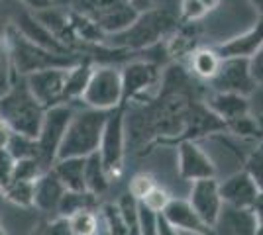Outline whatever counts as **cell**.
Returning <instances> with one entry per match:
<instances>
[{
  "label": "cell",
  "mask_w": 263,
  "mask_h": 235,
  "mask_svg": "<svg viewBox=\"0 0 263 235\" xmlns=\"http://www.w3.org/2000/svg\"><path fill=\"white\" fill-rule=\"evenodd\" d=\"M32 235H75L71 222L65 216H57L53 220H45L42 224L35 225Z\"/></svg>",
  "instance_id": "33"
},
{
  "label": "cell",
  "mask_w": 263,
  "mask_h": 235,
  "mask_svg": "<svg viewBox=\"0 0 263 235\" xmlns=\"http://www.w3.org/2000/svg\"><path fill=\"white\" fill-rule=\"evenodd\" d=\"M177 20L173 14L161 8L152 6L149 10L140 12L138 18L118 34L104 37L110 47L114 49H124V51H138L152 47L157 41H161L165 35H169L175 28Z\"/></svg>",
  "instance_id": "2"
},
{
  "label": "cell",
  "mask_w": 263,
  "mask_h": 235,
  "mask_svg": "<svg viewBox=\"0 0 263 235\" xmlns=\"http://www.w3.org/2000/svg\"><path fill=\"white\" fill-rule=\"evenodd\" d=\"M100 218H102L106 235H130L128 227H126L124 220H122L120 212H118V208H116V204H106V206H102Z\"/></svg>",
  "instance_id": "31"
},
{
  "label": "cell",
  "mask_w": 263,
  "mask_h": 235,
  "mask_svg": "<svg viewBox=\"0 0 263 235\" xmlns=\"http://www.w3.org/2000/svg\"><path fill=\"white\" fill-rule=\"evenodd\" d=\"M18 2L22 4V8L30 12H40L53 6V0H18Z\"/></svg>",
  "instance_id": "41"
},
{
  "label": "cell",
  "mask_w": 263,
  "mask_h": 235,
  "mask_svg": "<svg viewBox=\"0 0 263 235\" xmlns=\"http://www.w3.org/2000/svg\"><path fill=\"white\" fill-rule=\"evenodd\" d=\"M161 216L173 227H177L179 231H183V233L214 235L212 227H209L200 220V216L193 210V206L189 204L186 198H171V200L167 202V206L163 208Z\"/></svg>",
  "instance_id": "16"
},
{
  "label": "cell",
  "mask_w": 263,
  "mask_h": 235,
  "mask_svg": "<svg viewBox=\"0 0 263 235\" xmlns=\"http://www.w3.org/2000/svg\"><path fill=\"white\" fill-rule=\"evenodd\" d=\"M116 208L120 212L124 224L128 227L130 235H142V225H140V202L132 196L130 192L122 194L118 202H116Z\"/></svg>",
  "instance_id": "27"
},
{
  "label": "cell",
  "mask_w": 263,
  "mask_h": 235,
  "mask_svg": "<svg viewBox=\"0 0 263 235\" xmlns=\"http://www.w3.org/2000/svg\"><path fill=\"white\" fill-rule=\"evenodd\" d=\"M250 212H252V216L255 218V224H261L263 222V190L257 192L255 200H253V204L250 206Z\"/></svg>",
  "instance_id": "43"
},
{
  "label": "cell",
  "mask_w": 263,
  "mask_h": 235,
  "mask_svg": "<svg viewBox=\"0 0 263 235\" xmlns=\"http://www.w3.org/2000/svg\"><path fill=\"white\" fill-rule=\"evenodd\" d=\"M87 108L97 110H114L124 104L122 94V75L116 67H92L87 89L81 96Z\"/></svg>",
  "instance_id": "6"
},
{
  "label": "cell",
  "mask_w": 263,
  "mask_h": 235,
  "mask_svg": "<svg viewBox=\"0 0 263 235\" xmlns=\"http://www.w3.org/2000/svg\"><path fill=\"white\" fill-rule=\"evenodd\" d=\"M189 204L193 206V210L200 216V220L209 227H214L222 212V196L218 190V180L214 179H202L191 182V190L186 196Z\"/></svg>",
  "instance_id": "13"
},
{
  "label": "cell",
  "mask_w": 263,
  "mask_h": 235,
  "mask_svg": "<svg viewBox=\"0 0 263 235\" xmlns=\"http://www.w3.org/2000/svg\"><path fill=\"white\" fill-rule=\"evenodd\" d=\"M18 77L14 73V65H12V57H10V47L6 37L0 39V94L6 92L8 87L12 84V80Z\"/></svg>",
  "instance_id": "32"
},
{
  "label": "cell",
  "mask_w": 263,
  "mask_h": 235,
  "mask_svg": "<svg viewBox=\"0 0 263 235\" xmlns=\"http://www.w3.org/2000/svg\"><path fill=\"white\" fill-rule=\"evenodd\" d=\"M108 184L110 179L106 175V170H104L102 161H100L99 151L85 157V188H87V192L99 196L102 192H106Z\"/></svg>",
  "instance_id": "22"
},
{
  "label": "cell",
  "mask_w": 263,
  "mask_h": 235,
  "mask_svg": "<svg viewBox=\"0 0 263 235\" xmlns=\"http://www.w3.org/2000/svg\"><path fill=\"white\" fill-rule=\"evenodd\" d=\"M179 10H181L183 20H186V22H198L209 14V10L202 6L200 0H181Z\"/></svg>",
  "instance_id": "36"
},
{
  "label": "cell",
  "mask_w": 263,
  "mask_h": 235,
  "mask_svg": "<svg viewBox=\"0 0 263 235\" xmlns=\"http://www.w3.org/2000/svg\"><path fill=\"white\" fill-rule=\"evenodd\" d=\"M257 120H259V123H261V127H263V114H259V116H257Z\"/></svg>",
  "instance_id": "50"
},
{
  "label": "cell",
  "mask_w": 263,
  "mask_h": 235,
  "mask_svg": "<svg viewBox=\"0 0 263 235\" xmlns=\"http://www.w3.org/2000/svg\"><path fill=\"white\" fill-rule=\"evenodd\" d=\"M204 106L216 118H220L224 125L240 116L250 114V96H241L236 92H220V90H210L209 98L204 100Z\"/></svg>",
  "instance_id": "17"
},
{
  "label": "cell",
  "mask_w": 263,
  "mask_h": 235,
  "mask_svg": "<svg viewBox=\"0 0 263 235\" xmlns=\"http://www.w3.org/2000/svg\"><path fill=\"white\" fill-rule=\"evenodd\" d=\"M97 206V196L90 194V192L83 190H65L61 200H59V206H57V216H73V213L81 212V210H95Z\"/></svg>",
  "instance_id": "24"
},
{
  "label": "cell",
  "mask_w": 263,
  "mask_h": 235,
  "mask_svg": "<svg viewBox=\"0 0 263 235\" xmlns=\"http://www.w3.org/2000/svg\"><path fill=\"white\" fill-rule=\"evenodd\" d=\"M0 192L4 198L20 208H32L33 206V182L30 180H12L8 179L0 184Z\"/></svg>",
  "instance_id": "25"
},
{
  "label": "cell",
  "mask_w": 263,
  "mask_h": 235,
  "mask_svg": "<svg viewBox=\"0 0 263 235\" xmlns=\"http://www.w3.org/2000/svg\"><path fill=\"white\" fill-rule=\"evenodd\" d=\"M226 130H228L230 134L238 135L243 141H255V143H259L263 139L261 123L257 120V116L253 118L252 114H246V116H240V118L228 122L226 123Z\"/></svg>",
  "instance_id": "26"
},
{
  "label": "cell",
  "mask_w": 263,
  "mask_h": 235,
  "mask_svg": "<svg viewBox=\"0 0 263 235\" xmlns=\"http://www.w3.org/2000/svg\"><path fill=\"white\" fill-rule=\"evenodd\" d=\"M263 45V18L257 20L252 28H248L246 32L234 35L230 39L214 45L216 53L222 59H252L259 47Z\"/></svg>",
  "instance_id": "15"
},
{
  "label": "cell",
  "mask_w": 263,
  "mask_h": 235,
  "mask_svg": "<svg viewBox=\"0 0 263 235\" xmlns=\"http://www.w3.org/2000/svg\"><path fill=\"white\" fill-rule=\"evenodd\" d=\"M45 108L35 100L24 77L12 80L6 92L0 94V118L10 125L14 134L37 139Z\"/></svg>",
  "instance_id": "1"
},
{
  "label": "cell",
  "mask_w": 263,
  "mask_h": 235,
  "mask_svg": "<svg viewBox=\"0 0 263 235\" xmlns=\"http://www.w3.org/2000/svg\"><path fill=\"white\" fill-rule=\"evenodd\" d=\"M155 224H157V235H183V231H179L177 227H173L161 213H157Z\"/></svg>",
  "instance_id": "42"
},
{
  "label": "cell",
  "mask_w": 263,
  "mask_h": 235,
  "mask_svg": "<svg viewBox=\"0 0 263 235\" xmlns=\"http://www.w3.org/2000/svg\"><path fill=\"white\" fill-rule=\"evenodd\" d=\"M14 161L20 159H40V147H37V139L28 137L22 134H12L8 145L4 149ZM42 161V159H40Z\"/></svg>",
  "instance_id": "28"
},
{
  "label": "cell",
  "mask_w": 263,
  "mask_h": 235,
  "mask_svg": "<svg viewBox=\"0 0 263 235\" xmlns=\"http://www.w3.org/2000/svg\"><path fill=\"white\" fill-rule=\"evenodd\" d=\"M51 170L57 175V179L63 182L67 190H87L85 188V157L57 159L51 165Z\"/></svg>",
  "instance_id": "20"
},
{
  "label": "cell",
  "mask_w": 263,
  "mask_h": 235,
  "mask_svg": "<svg viewBox=\"0 0 263 235\" xmlns=\"http://www.w3.org/2000/svg\"><path fill=\"white\" fill-rule=\"evenodd\" d=\"M155 186V180L152 175H145V173H140V175H136L130 182V194L136 198V200H142L143 196L147 194V192L152 190Z\"/></svg>",
  "instance_id": "37"
},
{
  "label": "cell",
  "mask_w": 263,
  "mask_h": 235,
  "mask_svg": "<svg viewBox=\"0 0 263 235\" xmlns=\"http://www.w3.org/2000/svg\"><path fill=\"white\" fill-rule=\"evenodd\" d=\"M169 200H171L169 192L163 190L161 186H157V184H155L154 188L147 192L142 200H138V202H140L142 206H145L147 210H152V212H155V213H161Z\"/></svg>",
  "instance_id": "35"
},
{
  "label": "cell",
  "mask_w": 263,
  "mask_h": 235,
  "mask_svg": "<svg viewBox=\"0 0 263 235\" xmlns=\"http://www.w3.org/2000/svg\"><path fill=\"white\" fill-rule=\"evenodd\" d=\"M124 153H126V118H124V108L118 106L110 110L99 145L100 161L104 165L108 179H116L122 173Z\"/></svg>",
  "instance_id": "7"
},
{
  "label": "cell",
  "mask_w": 263,
  "mask_h": 235,
  "mask_svg": "<svg viewBox=\"0 0 263 235\" xmlns=\"http://www.w3.org/2000/svg\"><path fill=\"white\" fill-rule=\"evenodd\" d=\"M210 90L236 92L241 96H252L257 84L253 80L250 59H222L216 75L209 80Z\"/></svg>",
  "instance_id": "9"
},
{
  "label": "cell",
  "mask_w": 263,
  "mask_h": 235,
  "mask_svg": "<svg viewBox=\"0 0 263 235\" xmlns=\"http://www.w3.org/2000/svg\"><path fill=\"white\" fill-rule=\"evenodd\" d=\"M65 190L67 188L57 179V175L51 168H47L33 182V208H37L44 213H57V206Z\"/></svg>",
  "instance_id": "18"
},
{
  "label": "cell",
  "mask_w": 263,
  "mask_h": 235,
  "mask_svg": "<svg viewBox=\"0 0 263 235\" xmlns=\"http://www.w3.org/2000/svg\"><path fill=\"white\" fill-rule=\"evenodd\" d=\"M69 222L75 235H99L102 231V218L95 210H81V212L69 216Z\"/></svg>",
  "instance_id": "29"
},
{
  "label": "cell",
  "mask_w": 263,
  "mask_h": 235,
  "mask_svg": "<svg viewBox=\"0 0 263 235\" xmlns=\"http://www.w3.org/2000/svg\"><path fill=\"white\" fill-rule=\"evenodd\" d=\"M14 8L10 6V0H0V39L6 37V32L12 26Z\"/></svg>",
  "instance_id": "39"
},
{
  "label": "cell",
  "mask_w": 263,
  "mask_h": 235,
  "mask_svg": "<svg viewBox=\"0 0 263 235\" xmlns=\"http://www.w3.org/2000/svg\"><path fill=\"white\" fill-rule=\"evenodd\" d=\"M243 168L252 175V179L255 180L257 188L263 190V139L259 143H255V147L252 149V153L248 155Z\"/></svg>",
  "instance_id": "34"
},
{
  "label": "cell",
  "mask_w": 263,
  "mask_h": 235,
  "mask_svg": "<svg viewBox=\"0 0 263 235\" xmlns=\"http://www.w3.org/2000/svg\"><path fill=\"white\" fill-rule=\"evenodd\" d=\"M255 218L250 210L222 206L216 225L212 227L214 235H255Z\"/></svg>",
  "instance_id": "19"
},
{
  "label": "cell",
  "mask_w": 263,
  "mask_h": 235,
  "mask_svg": "<svg viewBox=\"0 0 263 235\" xmlns=\"http://www.w3.org/2000/svg\"><path fill=\"white\" fill-rule=\"evenodd\" d=\"M44 170H47V168L42 165L40 159H20V161H14V165H12L10 179L35 182V179H37Z\"/></svg>",
  "instance_id": "30"
},
{
  "label": "cell",
  "mask_w": 263,
  "mask_h": 235,
  "mask_svg": "<svg viewBox=\"0 0 263 235\" xmlns=\"http://www.w3.org/2000/svg\"><path fill=\"white\" fill-rule=\"evenodd\" d=\"M92 73V63L85 59L77 65L69 67L67 71V82H65V102L81 100L83 92L87 89V82Z\"/></svg>",
  "instance_id": "23"
},
{
  "label": "cell",
  "mask_w": 263,
  "mask_h": 235,
  "mask_svg": "<svg viewBox=\"0 0 263 235\" xmlns=\"http://www.w3.org/2000/svg\"><path fill=\"white\" fill-rule=\"evenodd\" d=\"M12 134H14V132L10 130V125H8V123L0 118V149H6V145H8V141H10Z\"/></svg>",
  "instance_id": "44"
},
{
  "label": "cell",
  "mask_w": 263,
  "mask_h": 235,
  "mask_svg": "<svg viewBox=\"0 0 263 235\" xmlns=\"http://www.w3.org/2000/svg\"><path fill=\"white\" fill-rule=\"evenodd\" d=\"M200 2H202V6H204V8H206L209 12L220 6V0H200Z\"/></svg>",
  "instance_id": "46"
},
{
  "label": "cell",
  "mask_w": 263,
  "mask_h": 235,
  "mask_svg": "<svg viewBox=\"0 0 263 235\" xmlns=\"http://www.w3.org/2000/svg\"><path fill=\"white\" fill-rule=\"evenodd\" d=\"M250 69H252L253 80H255L257 89H263V45L259 47V51L250 59Z\"/></svg>",
  "instance_id": "40"
},
{
  "label": "cell",
  "mask_w": 263,
  "mask_h": 235,
  "mask_svg": "<svg viewBox=\"0 0 263 235\" xmlns=\"http://www.w3.org/2000/svg\"><path fill=\"white\" fill-rule=\"evenodd\" d=\"M255 235H263V222L255 225Z\"/></svg>",
  "instance_id": "48"
},
{
  "label": "cell",
  "mask_w": 263,
  "mask_h": 235,
  "mask_svg": "<svg viewBox=\"0 0 263 235\" xmlns=\"http://www.w3.org/2000/svg\"><path fill=\"white\" fill-rule=\"evenodd\" d=\"M138 12H145L154 6V0H128Z\"/></svg>",
  "instance_id": "45"
},
{
  "label": "cell",
  "mask_w": 263,
  "mask_h": 235,
  "mask_svg": "<svg viewBox=\"0 0 263 235\" xmlns=\"http://www.w3.org/2000/svg\"><path fill=\"white\" fill-rule=\"evenodd\" d=\"M75 114V108L67 102L55 104L51 108H45L40 135H37V147H40V159L45 168H51L57 155V147L63 139L67 125Z\"/></svg>",
  "instance_id": "8"
},
{
  "label": "cell",
  "mask_w": 263,
  "mask_h": 235,
  "mask_svg": "<svg viewBox=\"0 0 263 235\" xmlns=\"http://www.w3.org/2000/svg\"><path fill=\"white\" fill-rule=\"evenodd\" d=\"M218 190L222 202L226 206L250 210L259 188H257L255 180L252 179V175L246 168H240V170L228 175L224 180H218Z\"/></svg>",
  "instance_id": "14"
},
{
  "label": "cell",
  "mask_w": 263,
  "mask_h": 235,
  "mask_svg": "<svg viewBox=\"0 0 263 235\" xmlns=\"http://www.w3.org/2000/svg\"><path fill=\"white\" fill-rule=\"evenodd\" d=\"M177 168L183 180L195 182L216 177V165L210 157L209 149L195 139H185L177 147Z\"/></svg>",
  "instance_id": "10"
},
{
  "label": "cell",
  "mask_w": 263,
  "mask_h": 235,
  "mask_svg": "<svg viewBox=\"0 0 263 235\" xmlns=\"http://www.w3.org/2000/svg\"><path fill=\"white\" fill-rule=\"evenodd\" d=\"M73 0H53V6H61V8H69Z\"/></svg>",
  "instance_id": "47"
},
{
  "label": "cell",
  "mask_w": 263,
  "mask_h": 235,
  "mask_svg": "<svg viewBox=\"0 0 263 235\" xmlns=\"http://www.w3.org/2000/svg\"><path fill=\"white\" fill-rule=\"evenodd\" d=\"M69 8L95 24L104 37L126 30L140 14L128 0H73Z\"/></svg>",
  "instance_id": "5"
},
{
  "label": "cell",
  "mask_w": 263,
  "mask_h": 235,
  "mask_svg": "<svg viewBox=\"0 0 263 235\" xmlns=\"http://www.w3.org/2000/svg\"><path fill=\"white\" fill-rule=\"evenodd\" d=\"M67 71L69 67H51L24 77L28 82V89L32 90L35 100L44 108H51L55 104L65 102Z\"/></svg>",
  "instance_id": "12"
},
{
  "label": "cell",
  "mask_w": 263,
  "mask_h": 235,
  "mask_svg": "<svg viewBox=\"0 0 263 235\" xmlns=\"http://www.w3.org/2000/svg\"><path fill=\"white\" fill-rule=\"evenodd\" d=\"M6 41L10 47L14 73L18 77H28L35 71H44V69L51 67H73L81 61H85V57L79 53H55V51L32 44L16 30L14 24L6 32Z\"/></svg>",
  "instance_id": "4"
},
{
  "label": "cell",
  "mask_w": 263,
  "mask_h": 235,
  "mask_svg": "<svg viewBox=\"0 0 263 235\" xmlns=\"http://www.w3.org/2000/svg\"><path fill=\"white\" fill-rule=\"evenodd\" d=\"M220 63H222V57L216 53L214 47H198L189 57L191 73L200 80H206V82L216 75Z\"/></svg>",
  "instance_id": "21"
},
{
  "label": "cell",
  "mask_w": 263,
  "mask_h": 235,
  "mask_svg": "<svg viewBox=\"0 0 263 235\" xmlns=\"http://www.w3.org/2000/svg\"><path fill=\"white\" fill-rule=\"evenodd\" d=\"M108 114L110 110H97V108L75 110L63 134V139L57 147L55 161L69 157H88L90 153L99 151L100 137Z\"/></svg>",
  "instance_id": "3"
},
{
  "label": "cell",
  "mask_w": 263,
  "mask_h": 235,
  "mask_svg": "<svg viewBox=\"0 0 263 235\" xmlns=\"http://www.w3.org/2000/svg\"><path fill=\"white\" fill-rule=\"evenodd\" d=\"M157 213L147 210L140 204V225H142V235H157Z\"/></svg>",
  "instance_id": "38"
},
{
  "label": "cell",
  "mask_w": 263,
  "mask_h": 235,
  "mask_svg": "<svg viewBox=\"0 0 263 235\" xmlns=\"http://www.w3.org/2000/svg\"><path fill=\"white\" fill-rule=\"evenodd\" d=\"M124 102L138 100L161 84V71L149 61H132L120 71Z\"/></svg>",
  "instance_id": "11"
},
{
  "label": "cell",
  "mask_w": 263,
  "mask_h": 235,
  "mask_svg": "<svg viewBox=\"0 0 263 235\" xmlns=\"http://www.w3.org/2000/svg\"><path fill=\"white\" fill-rule=\"evenodd\" d=\"M0 235H8L6 233V229H4V225H2V222H0Z\"/></svg>",
  "instance_id": "49"
}]
</instances>
